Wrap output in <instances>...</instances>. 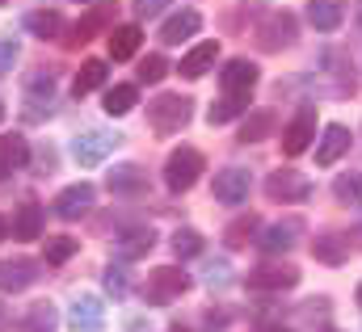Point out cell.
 <instances>
[{
	"mask_svg": "<svg viewBox=\"0 0 362 332\" xmlns=\"http://www.w3.org/2000/svg\"><path fill=\"white\" fill-rule=\"evenodd\" d=\"M189 118H194V101H189V97H181V93L152 97V105H148V122H152V131H156V135H173V131H181Z\"/></svg>",
	"mask_w": 362,
	"mask_h": 332,
	"instance_id": "obj_1",
	"label": "cell"
},
{
	"mask_svg": "<svg viewBox=\"0 0 362 332\" xmlns=\"http://www.w3.org/2000/svg\"><path fill=\"white\" fill-rule=\"evenodd\" d=\"M189 286H194V282H189V273H185L181 265H156V269L148 273V282H144V295H148V303L165 307V303L181 299Z\"/></svg>",
	"mask_w": 362,
	"mask_h": 332,
	"instance_id": "obj_2",
	"label": "cell"
},
{
	"mask_svg": "<svg viewBox=\"0 0 362 332\" xmlns=\"http://www.w3.org/2000/svg\"><path fill=\"white\" fill-rule=\"evenodd\" d=\"M198 172H202V152L198 148H173L169 152V165H165V185L173 189V194H185L194 181H198Z\"/></svg>",
	"mask_w": 362,
	"mask_h": 332,
	"instance_id": "obj_3",
	"label": "cell"
},
{
	"mask_svg": "<svg viewBox=\"0 0 362 332\" xmlns=\"http://www.w3.org/2000/svg\"><path fill=\"white\" fill-rule=\"evenodd\" d=\"M266 198H274V202H308L312 181L303 172H295V168H278V172L266 177Z\"/></svg>",
	"mask_w": 362,
	"mask_h": 332,
	"instance_id": "obj_4",
	"label": "cell"
},
{
	"mask_svg": "<svg viewBox=\"0 0 362 332\" xmlns=\"http://www.w3.org/2000/svg\"><path fill=\"white\" fill-rule=\"evenodd\" d=\"M249 189H253L249 168H223V172H215V181H211V198H215V202H223V206L245 202V198H249Z\"/></svg>",
	"mask_w": 362,
	"mask_h": 332,
	"instance_id": "obj_5",
	"label": "cell"
},
{
	"mask_svg": "<svg viewBox=\"0 0 362 332\" xmlns=\"http://www.w3.org/2000/svg\"><path fill=\"white\" fill-rule=\"evenodd\" d=\"M114 148H118V135H114V131H81V135L72 139L76 165H101Z\"/></svg>",
	"mask_w": 362,
	"mask_h": 332,
	"instance_id": "obj_6",
	"label": "cell"
},
{
	"mask_svg": "<svg viewBox=\"0 0 362 332\" xmlns=\"http://www.w3.org/2000/svg\"><path fill=\"white\" fill-rule=\"evenodd\" d=\"M249 290H286V286H295L299 282V269L295 265H286V261H270V265H257V269H249Z\"/></svg>",
	"mask_w": 362,
	"mask_h": 332,
	"instance_id": "obj_7",
	"label": "cell"
},
{
	"mask_svg": "<svg viewBox=\"0 0 362 332\" xmlns=\"http://www.w3.org/2000/svg\"><path fill=\"white\" fill-rule=\"evenodd\" d=\"M114 13H118V8H114L110 0L93 4L89 13H85V17H81L76 25H72V34H68L64 42H68V47H81V42H93V38H97V34H101L105 25H114Z\"/></svg>",
	"mask_w": 362,
	"mask_h": 332,
	"instance_id": "obj_8",
	"label": "cell"
},
{
	"mask_svg": "<svg viewBox=\"0 0 362 332\" xmlns=\"http://www.w3.org/2000/svg\"><path fill=\"white\" fill-rule=\"evenodd\" d=\"M295 38H299V21H295V13H274L270 21L257 30L262 51H282V47H295Z\"/></svg>",
	"mask_w": 362,
	"mask_h": 332,
	"instance_id": "obj_9",
	"label": "cell"
},
{
	"mask_svg": "<svg viewBox=\"0 0 362 332\" xmlns=\"http://www.w3.org/2000/svg\"><path fill=\"white\" fill-rule=\"evenodd\" d=\"M312 139H316V105H303V109L291 118L286 135H282V152H286V156H299Z\"/></svg>",
	"mask_w": 362,
	"mask_h": 332,
	"instance_id": "obj_10",
	"label": "cell"
},
{
	"mask_svg": "<svg viewBox=\"0 0 362 332\" xmlns=\"http://www.w3.org/2000/svg\"><path fill=\"white\" fill-rule=\"evenodd\" d=\"M68 324H72V332H101V324H105L101 299L97 295H76L72 307H68Z\"/></svg>",
	"mask_w": 362,
	"mask_h": 332,
	"instance_id": "obj_11",
	"label": "cell"
},
{
	"mask_svg": "<svg viewBox=\"0 0 362 332\" xmlns=\"http://www.w3.org/2000/svg\"><path fill=\"white\" fill-rule=\"evenodd\" d=\"M51 109H55V81L51 76H34V81L25 84V118L42 122Z\"/></svg>",
	"mask_w": 362,
	"mask_h": 332,
	"instance_id": "obj_12",
	"label": "cell"
},
{
	"mask_svg": "<svg viewBox=\"0 0 362 332\" xmlns=\"http://www.w3.org/2000/svg\"><path fill=\"white\" fill-rule=\"evenodd\" d=\"M105 185H110L118 198H139V194H148V172L135 168V165H114L110 177H105Z\"/></svg>",
	"mask_w": 362,
	"mask_h": 332,
	"instance_id": "obj_13",
	"label": "cell"
},
{
	"mask_svg": "<svg viewBox=\"0 0 362 332\" xmlns=\"http://www.w3.org/2000/svg\"><path fill=\"white\" fill-rule=\"evenodd\" d=\"M93 198H97V189H93L89 181H81V185H68V189L55 198V215H59V219H81V215L93 206Z\"/></svg>",
	"mask_w": 362,
	"mask_h": 332,
	"instance_id": "obj_14",
	"label": "cell"
},
{
	"mask_svg": "<svg viewBox=\"0 0 362 332\" xmlns=\"http://www.w3.org/2000/svg\"><path fill=\"white\" fill-rule=\"evenodd\" d=\"M346 152H350V131H346L341 122L325 126V131H320V148H316V165H337Z\"/></svg>",
	"mask_w": 362,
	"mask_h": 332,
	"instance_id": "obj_15",
	"label": "cell"
},
{
	"mask_svg": "<svg viewBox=\"0 0 362 332\" xmlns=\"http://www.w3.org/2000/svg\"><path fill=\"white\" fill-rule=\"evenodd\" d=\"M198 25H202V13H198V8H181V13H173V17L165 21L160 42H165V47H177V42H185V38L198 34Z\"/></svg>",
	"mask_w": 362,
	"mask_h": 332,
	"instance_id": "obj_16",
	"label": "cell"
},
{
	"mask_svg": "<svg viewBox=\"0 0 362 332\" xmlns=\"http://www.w3.org/2000/svg\"><path fill=\"white\" fill-rule=\"evenodd\" d=\"M312 252H316L320 265H346V261H350V240H346L341 232H316Z\"/></svg>",
	"mask_w": 362,
	"mask_h": 332,
	"instance_id": "obj_17",
	"label": "cell"
},
{
	"mask_svg": "<svg viewBox=\"0 0 362 332\" xmlns=\"http://www.w3.org/2000/svg\"><path fill=\"white\" fill-rule=\"evenodd\" d=\"M346 17V0H308V21L320 34H333Z\"/></svg>",
	"mask_w": 362,
	"mask_h": 332,
	"instance_id": "obj_18",
	"label": "cell"
},
{
	"mask_svg": "<svg viewBox=\"0 0 362 332\" xmlns=\"http://www.w3.org/2000/svg\"><path fill=\"white\" fill-rule=\"evenodd\" d=\"M30 165V143L13 131V135H0V177H13Z\"/></svg>",
	"mask_w": 362,
	"mask_h": 332,
	"instance_id": "obj_19",
	"label": "cell"
},
{
	"mask_svg": "<svg viewBox=\"0 0 362 332\" xmlns=\"http://www.w3.org/2000/svg\"><path fill=\"white\" fill-rule=\"evenodd\" d=\"M215 59H219V42L211 38V42H198L185 59H181L177 68H181V76L185 81H198V76H206L211 68H215Z\"/></svg>",
	"mask_w": 362,
	"mask_h": 332,
	"instance_id": "obj_20",
	"label": "cell"
},
{
	"mask_svg": "<svg viewBox=\"0 0 362 332\" xmlns=\"http://www.w3.org/2000/svg\"><path fill=\"white\" fill-rule=\"evenodd\" d=\"M257 76H262L257 64H249V59H232V64L223 68L219 81H223V88H228V97H245V93L257 84Z\"/></svg>",
	"mask_w": 362,
	"mask_h": 332,
	"instance_id": "obj_21",
	"label": "cell"
},
{
	"mask_svg": "<svg viewBox=\"0 0 362 332\" xmlns=\"http://www.w3.org/2000/svg\"><path fill=\"white\" fill-rule=\"evenodd\" d=\"M13 236L25 240V244L42 236V206H38L34 198H25V202L17 206V215H13Z\"/></svg>",
	"mask_w": 362,
	"mask_h": 332,
	"instance_id": "obj_22",
	"label": "cell"
},
{
	"mask_svg": "<svg viewBox=\"0 0 362 332\" xmlns=\"http://www.w3.org/2000/svg\"><path fill=\"white\" fill-rule=\"evenodd\" d=\"M34 278H38V265L34 261H25V256L0 261V290H25Z\"/></svg>",
	"mask_w": 362,
	"mask_h": 332,
	"instance_id": "obj_23",
	"label": "cell"
},
{
	"mask_svg": "<svg viewBox=\"0 0 362 332\" xmlns=\"http://www.w3.org/2000/svg\"><path fill=\"white\" fill-rule=\"evenodd\" d=\"M303 232V223L299 219H286V223H274V227H266L262 236H257V244H262V252H291L295 249V236Z\"/></svg>",
	"mask_w": 362,
	"mask_h": 332,
	"instance_id": "obj_24",
	"label": "cell"
},
{
	"mask_svg": "<svg viewBox=\"0 0 362 332\" xmlns=\"http://www.w3.org/2000/svg\"><path fill=\"white\" fill-rule=\"evenodd\" d=\"M34 38H59V30H64V17L55 13V8H34V13H25V21H21Z\"/></svg>",
	"mask_w": 362,
	"mask_h": 332,
	"instance_id": "obj_25",
	"label": "cell"
},
{
	"mask_svg": "<svg viewBox=\"0 0 362 332\" xmlns=\"http://www.w3.org/2000/svg\"><path fill=\"white\" fill-rule=\"evenodd\" d=\"M55 324H59V312H55V303H34V307L21 316L17 332H55Z\"/></svg>",
	"mask_w": 362,
	"mask_h": 332,
	"instance_id": "obj_26",
	"label": "cell"
},
{
	"mask_svg": "<svg viewBox=\"0 0 362 332\" xmlns=\"http://www.w3.org/2000/svg\"><path fill=\"white\" fill-rule=\"evenodd\" d=\"M139 42H144V30H139V25H118V30L110 34V55L122 64V59H131V55L139 51Z\"/></svg>",
	"mask_w": 362,
	"mask_h": 332,
	"instance_id": "obj_27",
	"label": "cell"
},
{
	"mask_svg": "<svg viewBox=\"0 0 362 332\" xmlns=\"http://www.w3.org/2000/svg\"><path fill=\"white\" fill-rule=\"evenodd\" d=\"M105 76H110V64H101V59H85L81 72H76V81H72V93L85 97V93H93V88H101Z\"/></svg>",
	"mask_w": 362,
	"mask_h": 332,
	"instance_id": "obj_28",
	"label": "cell"
},
{
	"mask_svg": "<svg viewBox=\"0 0 362 332\" xmlns=\"http://www.w3.org/2000/svg\"><path fill=\"white\" fill-rule=\"evenodd\" d=\"M274 126H278V114H274V109H253V114L245 118V126H240V143H257V139H266Z\"/></svg>",
	"mask_w": 362,
	"mask_h": 332,
	"instance_id": "obj_29",
	"label": "cell"
},
{
	"mask_svg": "<svg viewBox=\"0 0 362 332\" xmlns=\"http://www.w3.org/2000/svg\"><path fill=\"white\" fill-rule=\"evenodd\" d=\"M101 105H105V114H114V118L131 114V109H135V84H114Z\"/></svg>",
	"mask_w": 362,
	"mask_h": 332,
	"instance_id": "obj_30",
	"label": "cell"
},
{
	"mask_svg": "<svg viewBox=\"0 0 362 332\" xmlns=\"http://www.w3.org/2000/svg\"><path fill=\"white\" fill-rule=\"evenodd\" d=\"M152 244H156V232L152 227H135L131 236L118 240V252L122 256H144V252H152Z\"/></svg>",
	"mask_w": 362,
	"mask_h": 332,
	"instance_id": "obj_31",
	"label": "cell"
},
{
	"mask_svg": "<svg viewBox=\"0 0 362 332\" xmlns=\"http://www.w3.org/2000/svg\"><path fill=\"white\" fill-rule=\"evenodd\" d=\"M333 194H337V202H346V206H362V172H341V177L333 181Z\"/></svg>",
	"mask_w": 362,
	"mask_h": 332,
	"instance_id": "obj_32",
	"label": "cell"
},
{
	"mask_svg": "<svg viewBox=\"0 0 362 332\" xmlns=\"http://www.w3.org/2000/svg\"><path fill=\"white\" fill-rule=\"evenodd\" d=\"M245 109H249V93H245V97H228V101L211 105L206 122H211V126H223V122H232V118H236V114H245Z\"/></svg>",
	"mask_w": 362,
	"mask_h": 332,
	"instance_id": "obj_33",
	"label": "cell"
},
{
	"mask_svg": "<svg viewBox=\"0 0 362 332\" xmlns=\"http://www.w3.org/2000/svg\"><path fill=\"white\" fill-rule=\"evenodd\" d=\"M257 227H262V219H257V215H245V219H236V223L228 227V244H232V249H245V244L257 236Z\"/></svg>",
	"mask_w": 362,
	"mask_h": 332,
	"instance_id": "obj_34",
	"label": "cell"
},
{
	"mask_svg": "<svg viewBox=\"0 0 362 332\" xmlns=\"http://www.w3.org/2000/svg\"><path fill=\"white\" fill-rule=\"evenodd\" d=\"M76 249H81V244H76L72 236H55V240H47V249H42V261H47V265H64L68 256H76Z\"/></svg>",
	"mask_w": 362,
	"mask_h": 332,
	"instance_id": "obj_35",
	"label": "cell"
},
{
	"mask_svg": "<svg viewBox=\"0 0 362 332\" xmlns=\"http://www.w3.org/2000/svg\"><path fill=\"white\" fill-rule=\"evenodd\" d=\"M165 76H169V59L165 55H148L139 64V81L144 84H156V81H165Z\"/></svg>",
	"mask_w": 362,
	"mask_h": 332,
	"instance_id": "obj_36",
	"label": "cell"
},
{
	"mask_svg": "<svg viewBox=\"0 0 362 332\" xmlns=\"http://www.w3.org/2000/svg\"><path fill=\"white\" fill-rule=\"evenodd\" d=\"M173 252H177L181 261L198 256V252H202V240H198V232H185V227H181L177 236H173Z\"/></svg>",
	"mask_w": 362,
	"mask_h": 332,
	"instance_id": "obj_37",
	"label": "cell"
},
{
	"mask_svg": "<svg viewBox=\"0 0 362 332\" xmlns=\"http://www.w3.org/2000/svg\"><path fill=\"white\" fill-rule=\"evenodd\" d=\"M101 282H105V290H110L114 299H122V295H127V269H122V265L105 269V278H101Z\"/></svg>",
	"mask_w": 362,
	"mask_h": 332,
	"instance_id": "obj_38",
	"label": "cell"
},
{
	"mask_svg": "<svg viewBox=\"0 0 362 332\" xmlns=\"http://www.w3.org/2000/svg\"><path fill=\"white\" fill-rule=\"evenodd\" d=\"M13 64H17V42L13 38H0V76L13 72Z\"/></svg>",
	"mask_w": 362,
	"mask_h": 332,
	"instance_id": "obj_39",
	"label": "cell"
},
{
	"mask_svg": "<svg viewBox=\"0 0 362 332\" xmlns=\"http://www.w3.org/2000/svg\"><path fill=\"white\" fill-rule=\"evenodd\" d=\"M160 8H169V0H135V17H156Z\"/></svg>",
	"mask_w": 362,
	"mask_h": 332,
	"instance_id": "obj_40",
	"label": "cell"
},
{
	"mask_svg": "<svg viewBox=\"0 0 362 332\" xmlns=\"http://www.w3.org/2000/svg\"><path fill=\"white\" fill-rule=\"evenodd\" d=\"M206 282H211V286H223V282H228V265H223V261H215V265L206 269Z\"/></svg>",
	"mask_w": 362,
	"mask_h": 332,
	"instance_id": "obj_41",
	"label": "cell"
},
{
	"mask_svg": "<svg viewBox=\"0 0 362 332\" xmlns=\"http://www.w3.org/2000/svg\"><path fill=\"white\" fill-rule=\"evenodd\" d=\"M8 324H13V312H8V303L0 299V332H8Z\"/></svg>",
	"mask_w": 362,
	"mask_h": 332,
	"instance_id": "obj_42",
	"label": "cell"
},
{
	"mask_svg": "<svg viewBox=\"0 0 362 332\" xmlns=\"http://www.w3.org/2000/svg\"><path fill=\"white\" fill-rule=\"evenodd\" d=\"M8 232H13V227H8V223H4V215H0V240H4Z\"/></svg>",
	"mask_w": 362,
	"mask_h": 332,
	"instance_id": "obj_43",
	"label": "cell"
},
{
	"mask_svg": "<svg viewBox=\"0 0 362 332\" xmlns=\"http://www.w3.org/2000/svg\"><path fill=\"white\" fill-rule=\"evenodd\" d=\"M354 299H358V307H362V282H358V290H354Z\"/></svg>",
	"mask_w": 362,
	"mask_h": 332,
	"instance_id": "obj_44",
	"label": "cell"
},
{
	"mask_svg": "<svg viewBox=\"0 0 362 332\" xmlns=\"http://www.w3.org/2000/svg\"><path fill=\"white\" fill-rule=\"evenodd\" d=\"M358 30H362V0H358Z\"/></svg>",
	"mask_w": 362,
	"mask_h": 332,
	"instance_id": "obj_45",
	"label": "cell"
},
{
	"mask_svg": "<svg viewBox=\"0 0 362 332\" xmlns=\"http://www.w3.org/2000/svg\"><path fill=\"white\" fill-rule=\"evenodd\" d=\"M76 4H97V0H76Z\"/></svg>",
	"mask_w": 362,
	"mask_h": 332,
	"instance_id": "obj_46",
	"label": "cell"
},
{
	"mask_svg": "<svg viewBox=\"0 0 362 332\" xmlns=\"http://www.w3.org/2000/svg\"><path fill=\"white\" fill-rule=\"evenodd\" d=\"M0 118H4V105H0Z\"/></svg>",
	"mask_w": 362,
	"mask_h": 332,
	"instance_id": "obj_47",
	"label": "cell"
},
{
	"mask_svg": "<svg viewBox=\"0 0 362 332\" xmlns=\"http://www.w3.org/2000/svg\"><path fill=\"white\" fill-rule=\"evenodd\" d=\"M325 332H337V328H325Z\"/></svg>",
	"mask_w": 362,
	"mask_h": 332,
	"instance_id": "obj_48",
	"label": "cell"
},
{
	"mask_svg": "<svg viewBox=\"0 0 362 332\" xmlns=\"http://www.w3.org/2000/svg\"><path fill=\"white\" fill-rule=\"evenodd\" d=\"M270 332H282V328H270Z\"/></svg>",
	"mask_w": 362,
	"mask_h": 332,
	"instance_id": "obj_49",
	"label": "cell"
},
{
	"mask_svg": "<svg viewBox=\"0 0 362 332\" xmlns=\"http://www.w3.org/2000/svg\"><path fill=\"white\" fill-rule=\"evenodd\" d=\"M173 332H185V328H173Z\"/></svg>",
	"mask_w": 362,
	"mask_h": 332,
	"instance_id": "obj_50",
	"label": "cell"
},
{
	"mask_svg": "<svg viewBox=\"0 0 362 332\" xmlns=\"http://www.w3.org/2000/svg\"><path fill=\"white\" fill-rule=\"evenodd\" d=\"M0 4H4V0H0Z\"/></svg>",
	"mask_w": 362,
	"mask_h": 332,
	"instance_id": "obj_51",
	"label": "cell"
}]
</instances>
